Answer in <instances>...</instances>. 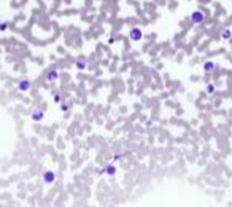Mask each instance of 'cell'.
Instances as JSON below:
<instances>
[{
	"mask_svg": "<svg viewBox=\"0 0 232 207\" xmlns=\"http://www.w3.org/2000/svg\"><path fill=\"white\" fill-rule=\"evenodd\" d=\"M99 174H107L108 177H115L116 175V166L115 164H108V166H105L104 169L99 170Z\"/></svg>",
	"mask_w": 232,
	"mask_h": 207,
	"instance_id": "obj_7",
	"label": "cell"
},
{
	"mask_svg": "<svg viewBox=\"0 0 232 207\" xmlns=\"http://www.w3.org/2000/svg\"><path fill=\"white\" fill-rule=\"evenodd\" d=\"M6 27H8V22L6 21H3V22H0V30H5Z\"/></svg>",
	"mask_w": 232,
	"mask_h": 207,
	"instance_id": "obj_15",
	"label": "cell"
},
{
	"mask_svg": "<svg viewBox=\"0 0 232 207\" xmlns=\"http://www.w3.org/2000/svg\"><path fill=\"white\" fill-rule=\"evenodd\" d=\"M43 118H45V110H43V108L35 107V108L30 110V120H32V121H35V123H40Z\"/></svg>",
	"mask_w": 232,
	"mask_h": 207,
	"instance_id": "obj_5",
	"label": "cell"
},
{
	"mask_svg": "<svg viewBox=\"0 0 232 207\" xmlns=\"http://www.w3.org/2000/svg\"><path fill=\"white\" fill-rule=\"evenodd\" d=\"M51 94H53V99H54V102H56V104H61L62 102V96H61V92H59L57 89H56V91H53Z\"/></svg>",
	"mask_w": 232,
	"mask_h": 207,
	"instance_id": "obj_13",
	"label": "cell"
},
{
	"mask_svg": "<svg viewBox=\"0 0 232 207\" xmlns=\"http://www.w3.org/2000/svg\"><path fill=\"white\" fill-rule=\"evenodd\" d=\"M56 178H57L56 172H53V170H49V169L41 172V180H43L45 185H53V183L56 182Z\"/></svg>",
	"mask_w": 232,
	"mask_h": 207,
	"instance_id": "obj_3",
	"label": "cell"
},
{
	"mask_svg": "<svg viewBox=\"0 0 232 207\" xmlns=\"http://www.w3.org/2000/svg\"><path fill=\"white\" fill-rule=\"evenodd\" d=\"M59 78V70L56 67H51L45 72V81L46 83H54V81H57Z\"/></svg>",
	"mask_w": 232,
	"mask_h": 207,
	"instance_id": "obj_4",
	"label": "cell"
},
{
	"mask_svg": "<svg viewBox=\"0 0 232 207\" xmlns=\"http://www.w3.org/2000/svg\"><path fill=\"white\" fill-rule=\"evenodd\" d=\"M16 89L19 92H27L32 89V81L29 80V78H19L16 81Z\"/></svg>",
	"mask_w": 232,
	"mask_h": 207,
	"instance_id": "obj_2",
	"label": "cell"
},
{
	"mask_svg": "<svg viewBox=\"0 0 232 207\" xmlns=\"http://www.w3.org/2000/svg\"><path fill=\"white\" fill-rule=\"evenodd\" d=\"M205 92L208 96H213L215 92H216V85L215 83H207L205 85Z\"/></svg>",
	"mask_w": 232,
	"mask_h": 207,
	"instance_id": "obj_12",
	"label": "cell"
},
{
	"mask_svg": "<svg viewBox=\"0 0 232 207\" xmlns=\"http://www.w3.org/2000/svg\"><path fill=\"white\" fill-rule=\"evenodd\" d=\"M127 155L129 153H115V156H113V161H121V159H126V158H127Z\"/></svg>",
	"mask_w": 232,
	"mask_h": 207,
	"instance_id": "obj_14",
	"label": "cell"
},
{
	"mask_svg": "<svg viewBox=\"0 0 232 207\" xmlns=\"http://www.w3.org/2000/svg\"><path fill=\"white\" fill-rule=\"evenodd\" d=\"M72 107H73V104L72 102H69V100H62L61 104H59V108H61V112L64 113V115L67 116V115H70V112H72Z\"/></svg>",
	"mask_w": 232,
	"mask_h": 207,
	"instance_id": "obj_9",
	"label": "cell"
},
{
	"mask_svg": "<svg viewBox=\"0 0 232 207\" xmlns=\"http://www.w3.org/2000/svg\"><path fill=\"white\" fill-rule=\"evenodd\" d=\"M88 59L86 57H78L76 61H75V67H76V70H80V72H83V70L88 69Z\"/></svg>",
	"mask_w": 232,
	"mask_h": 207,
	"instance_id": "obj_8",
	"label": "cell"
},
{
	"mask_svg": "<svg viewBox=\"0 0 232 207\" xmlns=\"http://www.w3.org/2000/svg\"><path fill=\"white\" fill-rule=\"evenodd\" d=\"M219 37H221V40H231L232 38V30L229 27H223L221 32H219Z\"/></svg>",
	"mask_w": 232,
	"mask_h": 207,
	"instance_id": "obj_11",
	"label": "cell"
},
{
	"mask_svg": "<svg viewBox=\"0 0 232 207\" xmlns=\"http://www.w3.org/2000/svg\"><path fill=\"white\" fill-rule=\"evenodd\" d=\"M108 43H110V45H113V43H115V37H110V40H108Z\"/></svg>",
	"mask_w": 232,
	"mask_h": 207,
	"instance_id": "obj_16",
	"label": "cell"
},
{
	"mask_svg": "<svg viewBox=\"0 0 232 207\" xmlns=\"http://www.w3.org/2000/svg\"><path fill=\"white\" fill-rule=\"evenodd\" d=\"M141 29L140 27H132L131 30H129V38H131L132 42H138V40H141Z\"/></svg>",
	"mask_w": 232,
	"mask_h": 207,
	"instance_id": "obj_6",
	"label": "cell"
},
{
	"mask_svg": "<svg viewBox=\"0 0 232 207\" xmlns=\"http://www.w3.org/2000/svg\"><path fill=\"white\" fill-rule=\"evenodd\" d=\"M216 62H213V61H205L203 62V72L205 73H213L215 70H216Z\"/></svg>",
	"mask_w": 232,
	"mask_h": 207,
	"instance_id": "obj_10",
	"label": "cell"
},
{
	"mask_svg": "<svg viewBox=\"0 0 232 207\" xmlns=\"http://www.w3.org/2000/svg\"><path fill=\"white\" fill-rule=\"evenodd\" d=\"M205 19H207V13H205V11H203L202 8L196 10L194 13H192L191 16H189V21H191L194 26H197V24H202V22L205 21Z\"/></svg>",
	"mask_w": 232,
	"mask_h": 207,
	"instance_id": "obj_1",
	"label": "cell"
}]
</instances>
